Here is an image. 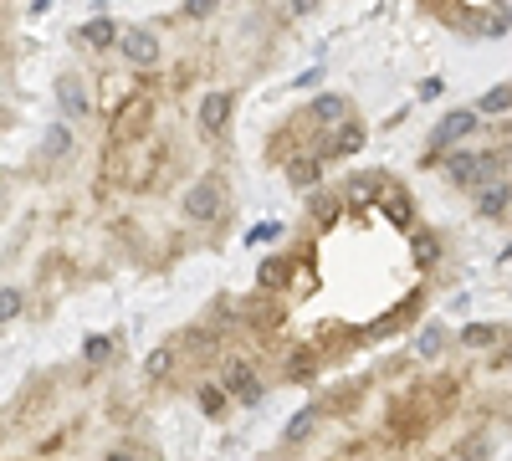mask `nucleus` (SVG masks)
<instances>
[{"instance_id": "nucleus-1", "label": "nucleus", "mask_w": 512, "mask_h": 461, "mask_svg": "<svg viewBox=\"0 0 512 461\" xmlns=\"http://www.w3.org/2000/svg\"><path fill=\"white\" fill-rule=\"evenodd\" d=\"M297 6H169L88 21L52 123L6 170V323L118 277H164L236 226V113L297 41Z\"/></svg>"}, {"instance_id": "nucleus-2", "label": "nucleus", "mask_w": 512, "mask_h": 461, "mask_svg": "<svg viewBox=\"0 0 512 461\" xmlns=\"http://www.w3.org/2000/svg\"><path fill=\"white\" fill-rule=\"evenodd\" d=\"M451 277L456 246L420 195L379 164L349 170L308 195L246 287L216 292L144 354L149 400L231 421L272 395L354 374L431 313Z\"/></svg>"}, {"instance_id": "nucleus-3", "label": "nucleus", "mask_w": 512, "mask_h": 461, "mask_svg": "<svg viewBox=\"0 0 512 461\" xmlns=\"http://www.w3.org/2000/svg\"><path fill=\"white\" fill-rule=\"evenodd\" d=\"M512 446V323L415 333L328 385L256 461H492Z\"/></svg>"}, {"instance_id": "nucleus-4", "label": "nucleus", "mask_w": 512, "mask_h": 461, "mask_svg": "<svg viewBox=\"0 0 512 461\" xmlns=\"http://www.w3.org/2000/svg\"><path fill=\"white\" fill-rule=\"evenodd\" d=\"M0 461H164L144 364L118 333L31 369L11 390Z\"/></svg>"}, {"instance_id": "nucleus-5", "label": "nucleus", "mask_w": 512, "mask_h": 461, "mask_svg": "<svg viewBox=\"0 0 512 461\" xmlns=\"http://www.w3.org/2000/svg\"><path fill=\"white\" fill-rule=\"evenodd\" d=\"M420 164L436 170L487 226H512V77L446 113Z\"/></svg>"}, {"instance_id": "nucleus-6", "label": "nucleus", "mask_w": 512, "mask_h": 461, "mask_svg": "<svg viewBox=\"0 0 512 461\" xmlns=\"http://www.w3.org/2000/svg\"><path fill=\"white\" fill-rule=\"evenodd\" d=\"M369 139L364 113L354 108L349 93H318L308 103H297L287 118H277V129L262 139V159H272V170L292 190H323L328 170L359 154Z\"/></svg>"}, {"instance_id": "nucleus-7", "label": "nucleus", "mask_w": 512, "mask_h": 461, "mask_svg": "<svg viewBox=\"0 0 512 461\" xmlns=\"http://www.w3.org/2000/svg\"><path fill=\"white\" fill-rule=\"evenodd\" d=\"M425 16L451 26V31H466V36H502L512 31V6H456V0H441V6H425Z\"/></svg>"}]
</instances>
